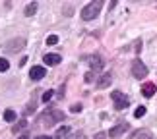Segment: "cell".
Returning a JSON list of instances; mask_svg holds the SVG:
<instances>
[{
	"instance_id": "obj_1",
	"label": "cell",
	"mask_w": 157,
	"mask_h": 139,
	"mask_svg": "<svg viewBox=\"0 0 157 139\" xmlns=\"http://www.w3.org/2000/svg\"><path fill=\"white\" fill-rule=\"evenodd\" d=\"M101 10H103V2H101V0L89 2L86 8L82 10V20H86V21L93 20V17H97V16H99V12H101Z\"/></svg>"
},
{
	"instance_id": "obj_2",
	"label": "cell",
	"mask_w": 157,
	"mask_h": 139,
	"mask_svg": "<svg viewBox=\"0 0 157 139\" xmlns=\"http://www.w3.org/2000/svg\"><path fill=\"white\" fill-rule=\"evenodd\" d=\"M60 120H64V112H60V110H47L43 116L39 118V122L43 126H54L56 122H60Z\"/></svg>"
},
{
	"instance_id": "obj_3",
	"label": "cell",
	"mask_w": 157,
	"mask_h": 139,
	"mask_svg": "<svg viewBox=\"0 0 157 139\" xmlns=\"http://www.w3.org/2000/svg\"><path fill=\"white\" fill-rule=\"evenodd\" d=\"M21 48H25V39H23V37H16V39H12V41H8V43L4 45V50L8 54L20 52Z\"/></svg>"
},
{
	"instance_id": "obj_4",
	"label": "cell",
	"mask_w": 157,
	"mask_h": 139,
	"mask_svg": "<svg viewBox=\"0 0 157 139\" xmlns=\"http://www.w3.org/2000/svg\"><path fill=\"white\" fill-rule=\"evenodd\" d=\"M82 60L89 64V68H91L93 74L99 71V70H103V58H101L99 54H87V56H82Z\"/></svg>"
},
{
	"instance_id": "obj_5",
	"label": "cell",
	"mask_w": 157,
	"mask_h": 139,
	"mask_svg": "<svg viewBox=\"0 0 157 139\" xmlns=\"http://www.w3.org/2000/svg\"><path fill=\"white\" fill-rule=\"evenodd\" d=\"M147 66L142 62V60H134L132 62V75L136 77V79H144V77L147 75Z\"/></svg>"
},
{
	"instance_id": "obj_6",
	"label": "cell",
	"mask_w": 157,
	"mask_h": 139,
	"mask_svg": "<svg viewBox=\"0 0 157 139\" xmlns=\"http://www.w3.org/2000/svg\"><path fill=\"white\" fill-rule=\"evenodd\" d=\"M111 99H113V102H114V106H117V110H124V108L130 104L128 97H126L124 93H120V91H114V93L111 95Z\"/></svg>"
},
{
	"instance_id": "obj_7",
	"label": "cell",
	"mask_w": 157,
	"mask_h": 139,
	"mask_svg": "<svg viewBox=\"0 0 157 139\" xmlns=\"http://www.w3.org/2000/svg\"><path fill=\"white\" fill-rule=\"evenodd\" d=\"M47 75V70L43 68V66H33L31 70H29V77L35 81H39V79H43V77Z\"/></svg>"
},
{
	"instance_id": "obj_8",
	"label": "cell",
	"mask_w": 157,
	"mask_h": 139,
	"mask_svg": "<svg viewBox=\"0 0 157 139\" xmlns=\"http://www.w3.org/2000/svg\"><path fill=\"white\" fill-rule=\"evenodd\" d=\"M126 130H128V124H126V122H120V124H117V126H114V128H113L111 131H109V135L117 139L118 135H122V134H124Z\"/></svg>"
},
{
	"instance_id": "obj_9",
	"label": "cell",
	"mask_w": 157,
	"mask_h": 139,
	"mask_svg": "<svg viewBox=\"0 0 157 139\" xmlns=\"http://www.w3.org/2000/svg\"><path fill=\"white\" fill-rule=\"evenodd\" d=\"M155 93H157V85H155V83H144V85H142V95L144 97L149 99V97H153Z\"/></svg>"
},
{
	"instance_id": "obj_10",
	"label": "cell",
	"mask_w": 157,
	"mask_h": 139,
	"mask_svg": "<svg viewBox=\"0 0 157 139\" xmlns=\"http://www.w3.org/2000/svg\"><path fill=\"white\" fill-rule=\"evenodd\" d=\"M111 83H113V75L107 71V74H103V75L99 77V81H97V87H99V89H107L109 85H111Z\"/></svg>"
},
{
	"instance_id": "obj_11",
	"label": "cell",
	"mask_w": 157,
	"mask_h": 139,
	"mask_svg": "<svg viewBox=\"0 0 157 139\" xmlns=\"http://www.w3.org/2000/svg\"><path fill=\"white\" fill-rule=\"evenodd\" d=\"M43 62L49 64V66H56V64L62 62V58H60V54H52V52H51V54H45Z\"/></svg>"
},
{
	"instance_id": "obj_12",
	"label": "cell",
	"mask_w": 157,
	"mask_h": 139,
	"mask_svg": "<svg viewBox=\"0 0 157 139\" xmlns=\"http://www.w3.org/2000/svg\"><path fill=\"white\" fill-rule=\"evenodd\" d=\"M68 131H70L68 126H62V128H58V130H56V134H54V137H52V139H62L66 134H68Z\"/></svg>"
},
{
	"instance_id": "obj_13",
	"label": "cell",
	"mask_w": 157,
	"mask_h": 139,
	"mask_svg": "<svg viewBox=\"0 0 157 139\" xmlns=\"http://www.w3.org/2000/svg\"><path fill=\"white\" fill-rule=\"evenodd\" d=\"M35 12H37V2L27 4V8H25V16H27V17H31V16H35Z\"/></svg>"
},
{
	"instance_id": "obj_14",
	"label": "cell",
	"mask_w": 157,
	"mask_h": 139,
	"mask_svg": "<svg viewBox=\"0 0 157 139\" xmlns=\"http://www.w3.org/2000/svg\"><path fill=\"white\" fill-rule=\"evenodd\" d=\"M4 120H6V122H14V120H16V112L14 110H6L4 112Z\"/></svg>"
},
{
	"instance_id": "obj_15",
	"label": "cell",
	"mask_w": 157,
	"mask_h": 139,
	"mask_svg": "<svg viewBox=\"0 0 157 139\" xmlns=\"http://www.w3.org/2000/svg\"><path fill=\"white\" fill-rule=\"evenodd\" d=\"M146 110H147V108H146V106H138V108H136V110H134V116H136V118H142V116H144V114H146Z\"/></svg>"
},
{
	"instance_id": "obj_16",
	"label": "cell",
	"mask_w": 157,
	"mask_h": 139,
	"mask_svg": "<svg viewBox=\"0 0 157 139\" xmlns=\"http://www.w3.org/2000/svg\"><path fill=\"white\" fill-rule=\"evenodd\" d=\"M8 68H10V62L6 58H0V71H6Z\"/></svg>"
},
{
	"instance_id": "obj_17",
	"label": "cell",
	"mask_w": 157,
	"mask_h": 139,
	"mask_svg": "<svg viewBox=\"0 0 157 139\" xmlns=\"http://www.w3.org/2000/svg\"><path fill=\"white\" fill-rule=\"evenodd\" d=\"M52 95H54V91H45L43 97H41V101H43V102H49L52 99Z\"/></svg>"
},
{
	"instance_id": "obj_18",
	"label": "cell",
	"mask_w": 157,
	"mask_h": 139,
	"mask_svg": "<svg viewBox=\"0 0 157 139\" xmlns=\"http://www.w3.org/2000/svg\"><path fill=\"white\" fill-rule=\"evenodd\" d=\"M68 139H86V134L83 131H76V134H70Z\"/></svg>"
},
{
	"instance_id": "obj_19",
	"label": "cell",
	"mask_w": 157,
	"mask_h": 139,
	"mask_svg": "<svg viewBox=\"0 0 157 139\" xmlns=\"http://www.w3.org/2000/svg\"><path fill=\"white\" fill-rule=\"evenodd\" d=\"M58 43V37H56V35H49V37H47V45H56Z\"/></svg>"
},
{
	"instance_id": "obj_20",
	"label": "cell",
	"mask_w": 157,
	"mask_h": 139,
	"mask_svg": "<svg viewBox=\"0 0 157 139\" xmlns=\"http://www.w3.org/2000/svg\"><path fill=\"white\" fill-rule=\"evenodd\" d=\"M132 139H149V134L147 131H140V134H136Z\"/></svg>"
},
{
	"instance_id": "obj_21",
	"label": "cell",
	"mask_w": 157,
	"mask_h": 139,
	"mask_svg": "<svg viewBox=\"0 0 157 139\" xmlns=\"http://www.w3.org/2000/svg\"><path fill=\"white\" fill-rule=\"evenodd\" d=\"M132 48H134L136 52H140V50H142V39H136V43L132 45Z\"/></svg>"
},
{
	"instance_id": "obj_22",
	"label": "cell",
	"mask_w": 157,
	"mask_h": 139,
	"mask_svg": "<svg viewBox=\"0 0 157 139\" xmlns=\"http://www.w3.org/2000/svg\"><path fill=\"white\" fill-rule=\"evenodd\" d=\"M93 75H95L93 71H87V74H86V83H91L93 81Z\"/></svg>"
},
{
	"instance_id": "obj_23",
	"label": "cell",
	"mask_w": 157,
	"mask_h": 139,
	"mask_svg": "<svg viewBox=\"0 0 157 139\" xmlns=\"http://www.w3.org/2000/svg\"><path fill=\"white\" fill-rule=\"evenodd\" d=\"M25 126H27V124H25V120H21V122H20V124H17L16 128H14V131H17V130H21V128H25Z\"/></svg>"
},
{
	"instance_id": "obj_24",
	"label": "cell",
	"mask_w": 157,
	"mask_h": 139,
	"mask_svg": "<svg viewBox=\"0 0 157 139\" xmlns=\"http://www.w3.org/2000/svg\"><path fill=\"white\" fill-rule=\"evenodd\" d=\"M72 112H82V104H72Z\"/></svg>"
},
{
	"instance_id": "obj_25",
	"label": "cell",
	"mask_w": 157,
	"mask_h": 139,
	"mask_svg": "<svg viewBox=\"0 0 157 139\" xmlns=\"http://www.w3.org/2000/svg\"><path fill=\"white\" fill-rule=\"evenodd\" d=\"M62 93H64V85H62V87H60V91H58V99H62V97H64Z\"/></svg>"
},
{
	"instance_id": "obj_26",
	"label": "cell",
	"mask_w": 157,
	"mask_h": 139,
	"mask_svg": "<svg viewBox=\"0 0 157 139\" xmlns=\"http://www.w3.org/2000/svg\"><path fill=\"white\" fill-rule=\"evenodd\" d=\"M95 139H105V134H97V135H95Z\"/></svg>"
},
{
	"instance_id": "obj_27",
	"label": "cell",
	"mask_w": 157,
	"mask_h": 139,
	"mask_svg": "<svg viewBox=\"0 0 157 139\" xmlns=\"http://www.w3.org/2000/svg\"><path fill=\"white\" fill-rule=\"evenodd\" d=\"M37 139H52V137H49V135H39Z\"/></svg>"
},
{
	"instance_id": "obj_28",
	"label": "cell",
	"mask_w": 157,
	"mask_h": 139,
	"mask_svg": "<svg viewBox=\"0 0 157 139\" xmlns=\"http://www.w3.org/2000/svg\"><path fill=\"white\" fill-rule=\"evenodd\" d=\"M20 139H27V135H21V137H20Z\"/></svg>"
}]
</instances>
